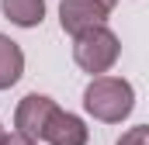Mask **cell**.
I'll use <instances>...</instances> for the list:
<instances>
[{
  "label": "cell",
  "instance_id": "6da1fadb",
  "mask_svg": "<svg viewBox=\"0 0 149 145\" xmlns=\"http://www.w3.org/2000/svg\"><path fill=\"white\" fill-rule=\"evenodd\" d=\"M83 110L101 124H121L135 110V90L125 76H94L83 90Z\"/></svg>",
  "mask_w": 149,
  "mask_h": 145
},
{
  "label": "cell",
  "instance_id": "7a4b0ae2",
  "mask_svg": "<svg viewBox=\"0 0 149 145\" xmlns=\"http://www.w3.org/2000/svg\"><path fill=\"white\" fill-rule=\"evenodd\" d=\"M118 59H121V41L108 24L90 28L73 38V62L90 76H108V69Z\"/></svg>",
  "mask_w": 149,
  "mask_h": 145
},
{
  "label": "cell",
  "instance_id": "3957f363",
  "mask_svg": "<svg viewBox=\"0 0 149 145\" xmlns=\"http://www.w3.org/2000/svg\"><path fill=\"white\" fill-rule=\"evenodd\" d=\"M108 7L101 3V0H63L59 3V24H63V31L70 38L83 35V31H90V28H101V24H108Z\"/></svg>",
  "mask_w": 149,
  "mask_h": 145
},
{
  "label": "cell",
  "instance_id": "277c9868",
  "mask_svg": "<svg viewBox=\"0 0 149 145\" xmlns=\"http://www.w3.org/2000/svg\"><path fill=\"white\" fill-rule=\"evenodd\" d=\"M59 107L52 97H45V93H28V97H21V104L14 110V131L17 135H24V138H31V142H42V131H45V121H49V114Z\"/></svg>",
  "mask_w": 149,
  "mask_h": 145
},
{
  "label": "cell",
  "instance_id": "5b68a950",
  "mask_svg": "<svg viewBox=\"0 0 149 145\" xmlns=\"http://www.w3.org/2000/svg\"><path fill=\"white\" fill-rule=\"evenodd\" d=\"M42 142H49V145H87L90 142V128L83 124L80 114L56 107L52 114H49V121H45Z\"/></svg>",
  "mask_w": 149,
  "mask_h": 145
},
{
  "label": "cell",
  "instance_id": "8992f818",
  "mask_svg": "<svg viewBox=\"0 0 149 145\" xmlns=\"http://www.w3.org/2000/svg\"><path fill=\"white\" fill-rule=\"evenodd\" d=\"M24 76V52L14 38L0 35V90H10Z\"/></svg>",
  "mask_w": 149,
  "mask_h": 145
},
{
  "label": "cell",
  "instance_id": "52a82bcc",
  "mask_svg": "<svg viewBox=\"0 0 149 145\" xmlns=\"http://www.w3.org/2000/svg\"><path fill=\"white\" fill-rule=\"evenodd\" d=\"M0 10L17 28H38L45 21V0H0Z\"/></svg>",
  "mask_w": 149,
  "mask_h": 145
},
{
  "label": "cell",
  "instance_id": "ba28073f",
  "mask_svg": "<svg viewBox=\"0 0 149 145\" xmlns=\"http://www.w3.org/2000/svg\"><path fill=\"white\" fill-rule=\"evenodd\" d=\"M118 145H149V128H146V124H135V128H128V131L118 138Z\"/></svg>",
  "mask_w": 149,
  "mask_h": 145
},
{
  "label": "cell",
  "instance_id": "9c48e42d",
  "mask_svg": "<svg viewBox=\"0 0 149 145\" xmlns=\"http://www.w3.org/2000/svg\"><path fill=\"white\" fill-rule=\"evenodd\" d=\"M0 145H38V142H31V138H24V135H17V131H3V138H0Z\"/></svg>",
  "mask_w": 149,
  "mask_h": 145
},
{
  "label": "cell",
  "instance_id": "30bf717a",
  "mask_svg": "<svg viewBox=\"0 0 149 145\" xmlns=\"http://www.w3.org/2000/svg\"><path fill=\"white\" fill-rule=\"evenodd\" d=\"M101 3H104L108 10H114V7H118V0H101Z\"/></svg>",
  "mask_w": 149,
  "mask_h": 145
},
{
  "label": "cell",
  "instance_id": "8fae6325",
  "mask_svg": "<svg viewBox=\"0 0 149 145\" xmlns=\"http://www.w3.org/2000/svg\"><path fill=\"white\" fill-rule=\"evenodd\" d=\"M0 138H3V124H0Z\"/></svg>",
  "mask_w": 149,
  "mask_h": 145
}]
</instances>
